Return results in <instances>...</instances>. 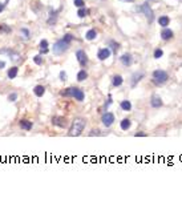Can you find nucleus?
<instances>
[{
  "label": "nucleus",
  "instance_id": "aec40b11",
  "mask_svg": "<svg viewBox=\"0 0 182 198\" xmlns=\"http://www.w3.org/2000/svg\"><path fill=\"white\" fill-rule=\"evenodd\" d=\"M120 126H121L122 130H128L132 126V121L129 120V118H124V120L121 121V124H120Z\"/></svg>",
  "mask_w": 182,
  "mask_h": 198
},
{
  "label": "nucleus",
  "instance_id": "cd10ccee",
  "mask_svg": "<svg viewBox=\"0 0 182 198\" xmlns=\"http://www.w3.org/2000/svg\"><path fill=\"white\" fill-rule=\"evenodd\" d=\"M109 47L112 48V51L114 52V53H117V51H118V48H120V44L116 43L114 40H112V41H109Z\"/></svg>",
  "mask_w": 182,
  "mask_h": 198
},
{
  "label": "nucleus",
  "instance_id": "9d476101",
  "mask_svg": "<svg viewBox=\"0 0 182 198\" xmlns=\"http://www.w3.org/2000/svg\"><path fill=\"white\" fill-rule=\"evenodd\" d=\"M120 61H121L125 67H130L132 63H133V57L129 53H124L121 57H120Z\"/></svg>",
  "mask_w": 182,
  "mask_h": 198
},
{
  "label": "nucleus",
  "instance_id": "dca6fc26",
  "mask_svg": "<svg viewBox=\"0 0 182 198\" xmlns=\"http://www.w3.org/2000/svg\"><path fill=\"white\" fill-rule=\"evenodd\" d=\"M120 107H121V109L124 112H129L132 109V103L129 100H122L121 104H120Z\"/></svg>",
  "mask_w": 182,
  "mask_h": 198
},
{
  "label": "nucleus",
  "instance_id": "37998d69",
  "mask_svg": "<svg viewBox=\"0 0 182 198\" xmlns=\"http://www.w3.org/2000/svg\"><path fill=\"white\" fill-rule=\"evenodd\" d=\"M120 2H124V3H133L134 0H120Z\"/></svg>",
  "mask_w": 182,
  "mask_h": 198
},
{
  "label": "nucleus",
  "instance_id": "6ab92c4d",
  "mask_svg": "<svg viewBox=\"0 0 182 198\" xmlns=\"http://www.w3.org/2000/svg\"><path fill=\"white\" fill-rule=\"evenodd\" d=\"M124 82V78L120 76V74H116V76H113V78H112V84H113V86H120Z\"/></svg>",
  "mask_w": 182,
  "mask_h": 198
},
{
  "label": "nucleus",
  "instance_id": "bb28decb",
  "mask_svg": "<svg viewBox=\"0 0 182 198\" xmlns=\"http://www.w3.org/2000/svg\"><path fill=\"white\" fill-rule=\"evenodd\" d=\"M88 14H89V11L85 10L84 7L78 8V11H77V16H78V17H85V16H88Z\"/></svg>",
  "mask_w": 182,
  "mask_h": 198
},
{
  "label": "nucleus",
  "instance_id": "ddd939ff",
  "mask_svg": "<svg viewBox=\"0 0 182 198\" xmlns=\"http://www.w3.org/2000/svg\"><path fill=\"white\" fill-rule=\"evenodd\" d=\"M170 23V19H169V16H166V15H162V16H159L158 17V24L161 25V27H167Z\"/></svg>",
  "mask_w": 182,
  "mask_h": 198
},
{
  "label": "nucleus",
  "instance_id": "39448f33",
  "mask_svg": "<svg viewBox=\"0 0 182 198\" xmlns=\"http://www.w3.org/2000/svg\"><path fill=\"white\" fill-rule=\"evenodd\" d=\"M101 121H103V124H104L106 128L112 126L113 122H114V114H113L112 112L104 113V114H103V118H101Z\"/></svg>",
  "mask_w": 182,
  "mask_h": 198
},
{
  "label": "nucleus",
  "instance_id": "4be33fe9",
  "mask_svg": "<svg viewBox=\"0 0 182 198\" xmlns=\"http://www.w3.org/2000/svg\"><path fill=\"white\" fill-rule=\"evenodd\" d=\"M73 92H74V86L66 88L65 91L61 92V96H65V97H72V96H73Z\"/></svg>",
  "mask_w": 182,
  "mask_h": 198
},
{
  "label": "nucleus",
  "instance_id": "b1692460",
  "mask_svg": "<svg viewBox=\"0 0 182 198\" xmlns=\"http://www.w3.org/2000/svg\"><path fill=\"white\" fill-rule=\"evenodd\" d=\"M8 55H10V59H11L12 61H19V60H20V55L17 53V52L12 51V49H10V52H8Z\"/></svg>",
  "mask_w": 182,
  "mask_h": 198
},
{
  "label": "nucleus",
  "instance_id": "c9c22d12",
  "mask_svg": "<svg viewBox=\"0 0 182 198\" xmlns=\"http://www.w3.org/2000/svg\"><path fill=\"white\" fill-rule=\"evenodd\" d=\"M59 76H60V80H61V81H65V80H66V73H65L64 71H61Z\"/></svg>",
  "mask_w": 182,
  "mask_h": 198
},
{
  "label": "nucleus",
  "instance_id": "f03ea898",
  "mask_svg": "<svg viewBox=\"0 0 182 198\" xmlns=\"http://www.w3.org/2000/svg\"><path fill=\"white\" fill-rule=\"evenodd\" d=\"M167 78H169V76H167V73L163 71V69H156V71L153 72V82L156 85L165 84L167 81Z\"/></svg>",
  "mask_w": 182,
  "mask_h": 198
},
{
  "label": "nucleus",
  "instance_id": "f704fd0d",
  "mask_svg": "<svg viewBox=\"0 0 182 198\" xmlns=\"http://www.w3.org/2000/svg\"><path fill=\"white\" fill-rule=\"evenodd\" d=\"M39 48H48V41L45 40V39L40 41V45H39Z\"/></svg>",
  "mask_w": 182,
  "mask_h": 198
},
{
  "label": "nucleus",
  "instance_id": "a19ab883",
  "mask_svg": "<svg viewBox=\"0 0 182 198\" xmlns=\"http://www.w3.org/2000/svg\"><path fill=\"white\" fill-rule=\"evenodd\" d=\"M7 3H8V0H0V4H2V6H7Z\"/></svg>",
  "mask_w": 182,
  "mask_h": 198
},
{
  "label": "nucleus",
  "instance_id": "f3484780",
  "mask_svg": "<svg viewBox=\"0 0 182 198\" xmlns=\"http://www.w3.org/2000/svg\"><path fill=\"white\" fill-rule=\"evenodd\" d=\"M17 73H19V68H17V67H12V68L8 69L7 76H8V78H11V80H12V78H16Z\"/></svg>",
  "mask_w": 182,
  "mask_h": 198
},
{
  "label": "nucleus",
  "instance_id": "473e14b6",
  "mask_svg": "<svg viewBox=\"0 0 182 198\" xmlns=\"http://www.w3.org/2000/svg\"><path fill=\"white\" fill-rule=\"evenodd\" d=\"M73 4H74V6H76L77 8L85 7V2H84V0H73Z\"/></svg>",
  "mask_w": 182,
  "mask_h": 198
},
{
  "label": "nucleus",
  "instance_id": "ea45409f",
  "mask_svg": "<svg viewBox=\"0 0 182 198\" xmlns=\"http://www.w3.org/2000/svg\"><path fill=\"white\" fill-rule=\"evenodd\" d=\"M99 136L100 134V130H92V133H91V136Z\"/></svg>",
  "mask_w": 182,
  "mask_h": 198
},
{
  "label": "nucleus",
  "instance_id": "5701e85b",
  "mask_svg": "<svg viewBox=\"0 0 182 198\" xmlns=\"http://www.w3.org/2000/svg\"><path fill=\"white\" fill-rule=\"evenodd\" d=\"M57 20V11H51L49 12V19H48V24H55Z\"/></svg>",
  "mask_w": 182,
  "mask_h": 198
},
{
  "label": "nucleus",
  "instance_id": "e433bc0d",
  "mask_svg": "<svg viewBox=\"0 0 182 198\" xmlns=\"http://www.w3.org/2000/svg\"><path fill=\"white\" fill-rule=\"evenodd\" d=\"M112 103H113V100H112V95H109V96H108V103L105 104V108H108V107H109V105L112 104Z\"/></svg>",
  "mask_w": 182,
  "mask_h": 198
},
{
  "label": "nucleus",
  "instance_id": "412c9836",
  "mask_svg": "<svg viewBox=\"0 0 182 198\" xmlns=\"http://www.w3.org/2000/svg\"><path fill=\"white\" fill-rule=\"evenodd\" d=\"M96 37H97L96 29H89V31H88V32L85 33V39H87V40H95Z\"/></svg>",
  "mask_w": 182,
  "mask_h": 198
},
{
  "label": "nucleus",
  "instance_id": "c85d7f7f",
  "mask_svg": "<svg viewBox=\"0 0 182 198\" xmlns=\"http://www.w3.org/2000/svg\"><path fill=\"white\" fill-rule=\"evenodd\" d=\"M20 33H21V35H23V37L25 39V40H28V39H29V36H31V33H29V31H28V29H27V28H21V29H20Z\"/></svg>",
  "mask_w": 182,
  "mask_h": 198
},
{
  "label": "nucleus",
  "instance_id": "79ce46f5",
  "mask_svg": "<svg viewBox=\"0 0 182 198\" xmlns=\"http://www.w3.org/2000/svg\"><path fill=\"white\" fill-rule=\"evenodd\" d=\"M4 67H6V63H4V61H0V69H3Z\"/></svg>",
  "mask_w": 182,
  "mask_h": 198
},
{
  "label": "nucleus",
  "instance_id": "9b49d317",
  "mask_svg": "<svg viewBox=\"0 0 182 198\" xmlns=\"http://www.w3.org/2000/svg\"><path fill=\"white\" fill-rule=\"evenodd\" d=\"M173 31L171 29H169V28H163L162 29V32H161V39L162 40H170V39H173Z\"/></svg>",
  "mask_w": 182,
  "mask_h": 198
},
{
  "label": "nucleus",
  "instance_id": "2eb2a0df",
  "mask_svg": "<svg viewBox=\"0 0 182 198\" xmlns=\"http://www.w3.org/2000/svg\"><path fill=\"white\" fill-rule=\"evenodd\" d=\"M33 93L37 96V97H43L44 93H45V88L43 85H36L33 88Z\"/></svg>",
  "mask_w": 182,
  "mask_h": 198
},
{
  "label": "nucleus",
  "instance_id": "1a4fd4ad",
  "mask_svg": "<svg viewBox=\"0 0 182 198\" xmlns=\"http://www.w3.org/2000/svg\"><path fill=\"white\" fill-rule=\"evenodd\" d=\"M144 76H145L144 72H136L134 74H133V76H132V81H130L132 88H134L137 84H138V82L144 78Z\"/></svg>",
  "mask_w": 182,
  "mask_h": 198
},
{
  "label": "nucleus",
  "instance_id": "f8f14e48",
  "mask_svg": "<svg viewBox=\"0 0 182 198\" xmlns=\"http://www.w3.org/2000/svg\"><path fill=\"white\" fill-rule=\"evenodd\" d=\"M150 105H152L153 108H159V107H162V99L159 97V96H153L152 100H150Z\"/></svg>",
  "mask_w": 182,
  "mask_h": 198
},
{
  "label": "nucleus",
  "instance_id": "4468645a",
  "mask_svg": "<svg viewBox=\"0 0 182 198\" xmlns=\"http://www.w3.org/2000/svg\"><path fill=\"white\" fill-rule=\"evenodd\" d=\"M72 97H74V100H77V101H83L84 100V92L80 89V88H74Z\"/></svg>",
  "mask_w": 182,
  "mask_h": 198
},
{
  "label": "nucleus",
  "instance_id": "2f4dec72",
  "mask_svg": "<svg viewBox=\"0 0 182 198\" xmlns=\"http://www.w3.org/2000/svg\"><path fill=\"white\" fill-rule=\"evenodd\" d=\"M163 56V51L161 49V48H157L156 51H154V59H159V57Z\"/></svg>",
  "mask_w": 182,
  "mask_h": 198
},
{
  "label": "nucleus",
  "instance_id": "423d86ee",
  "mask_svg": "<svg viewBox=\"0 0 182 198\" xmlns=\"http://www.w3.org/2000/svg\"><path fill=\"white\" fill-rule=\"evenodd\" d=\"M76 57H77L78 64L81 65V67H85V65L88 64V55L83 49H80V51L76 52Z\"/></svg>",
  "mask_w": 182,
  "mask_h": 198
},
{
  "label": "nucleus",
  "instance_id": "f257e3e1",
  "mask_svg": "<svg viewBox=\"0 0 182 198\" xmlns=\"http://www.w3.org/2000/svg\"><path fill=\"white\" fill-rule=\"evenodd\" d=\"M85 125H87L85 118H83V117L74 118L73 122H72V126H70V129H69V136H72V137H77V136H80L83 133Z\"/></svg>",
  "mask_w": 182,
  "mask_h": 198
},
{
  "label": "nucleus",
  "instance_id": "c03bdc74",
  "mask_svg": "<svg viewBox=\"0 0 182 198\" xmlns=\"http://www.w3.org/2000/svg\"><path fill=\"white\" fill-rule=\"evenodd\" d=\"M4 8H6V6H2V4H0V12H3Z\"/></svg>",
  "mask_w": 182,
  "mask_h": 198
},
{
  "label": "nucleus",
  "instance_id": "58836bf2",
  "mask_svg": "<svg viewBox=\"0 0 182 198\" xmlns=\"http://www.w3.org/2000/svg\"><path fill=\"white\" fill-rule=\"evenodd\" d=\"M136 137H146V133H136Z\"/></svg>",
  "mask_w": 182,
  "mask_h": 198
},
{
  "label": "nucleus",
  "instance_id": "393cba45",
  "mask_svg": "<svg viewBox=\"0 0 182 198\" xmlns=\"http://www.w3.org/2000/svg\"><path fill=\"white\" fill-rule=\"evenodd\" d=\"M12 28L7 24H0V33H11Z\"/></svg>",
  "mask_w": 182,
  "mask_h": 198
},
{
  "label": "nucleus",
  "instance_id": "20e7f679",
  "mask_svg": "<svg viewBox=\"0 0 182 198\" xmlns=\"http://www.w3.org/2000/svg\"><path fill=\"white\" fill-rule=\"evenodd\" d=\"M68 48H69V44L65 43L63 39H61V40L56 41L55 44H53V53L55 55H63L64 52L68 51Z\"/></svg>",
  "mask_w": 182,
  "mask_h": 198
},
{
  "label": "nucleus",
  "instance_id": "4c0bfd02",
  "mask_svg": "<svg viewBox=\"0 0 182 198\" xmlns=\"http://www.w3.org/2000/svg\"><path fill=\"white\" fill-rule=\"evenodd\" d=\"M48 52H49L48 48H40V55H45V53H48Z\"/></svg>",
  "mask_w": 182,
  "mask_h": 198
},
{
  "label": "nucleus",
  "instance_id": "7c9ffc66",
  "mask_svg": "<svg viewBox=\"0 0 182 198\" xmlns=\"http://www.w3.org/2000/svg\"><path fill=\"white\" fill-rule=\"evenodd\" d=\"M33 63L36 64V65H41L43 64V57H41V55H36L33 57Z\"/></svg>",
  "mask_w": 182,
  "mask_h": 198
},
{
  "label": "nucleus",
  "instance_id": "72a5a7b5",
  "mask_svg": "<svg viewBox=\"0 0 182 198\" xmlns=\"http://www.w3.org/2000/svg\"><path fill=\"white\" fill-rule=\"evenodd\" d=\"M17 100V93H11V95H8V101H11V103H13V101H16Z\"/></svg>",
  "mask_w": 182,
  "mask_h": 198
},
{
  "label": "nucleus",
  "instance_id": "6e6552de",
  "mask_svg": "<svg viewBox=\"0 0 182 198\" xmlns=\"http://www.w3.org/2000/svg\"><path fill=\"white\" fill-rule=\"evenodd\" d=\"M52 124L59 126V128H65L68 125V121H66L65 117H61V116H57V117H53L52 118Z\"/></svg>",
  "mask_w": 182,
  "mask_h": 198
},
{
  "label": "nucleus",
  "instance_id": "a211bd4d",
  "mask_svg": "<svg viewBox=\"0 0 182 198\" xmlns=\"http://www.w3.org/2000/svg\"><path fill=\"white\" fill-rule=\"evenodd\" d=\"M19 125H20L21 129H24V130H31L32 129V122L28 121V120H21L19 122Z\"/></svg>",
  "mask_w": 182,
  "mask_h": 198
},
{
  "label": "nucleus",
  "instance_id": "a878e982",
  "mask_svg": "<svg viewBox=\"0 0 182 198\" xmlns=\"http://www.w3.org/2000/svg\"><path fill=\"white\" fill-rule=\"evenodd\" d=\"M87 77H88V73L84 71V69H81V71L77 73V81H84V80H87Z\"/></svg>",
  "mask_w": 182,
  "mask_h": 198
},
{
  "label": "nucleus",
  "instance_id": "c756f323",
  "mask_svg": "<svg viewBox=\"0 0 182 198\" xmlns=\"http://www.w3.org/2000/svg\"><path fill=\"white\" fill-rule=\"evenodd\" d=\"M63 40H64L65 43L70 44V43H72V40H73V35H70V33H65V35H64V37H63Z\"/></svg>",
  "mask_w": 182,
  "mask_h": 198
},
{
  "label": "nucleus",
  "instance_id": "0eeeda50",
  "mask_svg": "<svg viewBox=\"0 0 182 198\" xmlns=\"http://www.w3.org/2000/svg\"><path fill=\"white\" fill-rule=\"evenodd\" d=\"M110 55H112V51H110V48H108V47L101 48V49H99V52H97V57H99L100 60H106L108 57H110Z\"/></svg>",
  "mask_w": 182,
  "mask_h": 198
},
{
  "label": "nucleus",
  "instance_id": "7ed1b4c3",
  "mask_svg": "<svg viewBox=\"0 0 182 198\" xmlns=\"http://www.w3.org/2000/svg\"><path fill=\"white\" fill-rule=\"evenodd\" d=\"M134 10L137 12H142V14L146 16V19H148L149 23H152V21L154 20V14H153V10L150 8V6L148 3H144L142 6H140V7H136Z\"/></svg>",
  "mask_w": 182,
  "mask_h": 198
}]
</instances>
